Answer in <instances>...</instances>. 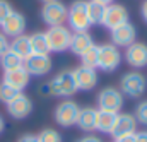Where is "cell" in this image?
<instances>
[{
    "label": "cell",
    "instance_id": "obj_37",
    "mask_svg": "<svg viewBox=\"0 0 147 142\" xmlns=\"http://www.w3.org/2000/svg\"><path fill=\"white\" fill-rule=\"evenodd\" d=\"M3 127H5V122H3V118H2V115H0V134L3 132Z\"/></svg>",
    "mask_w": 147,
    "mask_h": 142
},
{
    "label": "cell",
    "instance_id": "obj_9",
    "mask_svg": "<svg viewBox=\"0 0 147 142\" xmlns=\"http://www.w3.org/2000/svg\"><path fill=\"white\" fill-rule=\"evenodd\" d=\"M128 19H130V16H128V10H127L125 5H121V3H111V5H108L105 9V16H103V22L101 24L106 29L111 31V29H115V28L128 22Z\"/></svg>",
    "mask_w": 147,
    "mask_h": 142
},
{
    "label": "cell",
    "instance_id": "obj_25",
    "mask_svg": "<svg viewBox=\"0 0 147 142\" xmlns=\"http://www.w3.org/2000/svg\"><path fill=\"white\" fill-rule=\"evenodd\" d=\"M80 65L96 69V65H98V46L96 45H92L84 55H80Z\"/></svg>",
    "mask_w": 147,
    "mask_h": 142
},
{
    "label": "cell",
    "instance_id": "obj_20",
    "mask_svg": "<svg viewBox=\"0 0 147 142\" xmlns=\"http://www.w3.org/2000/svg\"><path fill=\"white\" fill-rule=\"evenodd\" d=\"M9 50L14 51L16 55H19L22 60L28 58V57L33 53V50H31V43H29V36L28 34H21V36L12 38V41H10V48H9Z\"/></svg>",
    "mask_w": 147,
    "mask_h": 142
},
{
    "label": "cell",
    "instance_id": "obj_23",
    "mask_svg": "<svg viewBox=\"0 0 147 142\" xmlns=\"http://www.w3.org/2000/svg\"><path fill=\"white\" fill-rule=\"evenodd\" d=\"M105 5L98 3V2H92L89 0L87 2V16H89V21H91V26H98L103 22V16H105Z\"/></svg>",
    "mask_w": 147,
    "mask_h": 142
},
{
    "label": "cell",
    "instance_id": "obj_3",
    "mask_svg": "<svg viewBox=\"0 0 147 142\" xmlns=\"http://www.w3.org/2000/svg\"><path fill=\"white\" fill-rule=\"evenodd\" d=\"M48 94L55 96V98H70L77 93V86H75V79H74L72 70H62L57 74L48 84Z\"/></svg>",
    "mask_w": 147,
    "mask_h": 142
},
{
    "label": "cell",
    "instance_id": "obj_13",
    "mask_svg": "<svg viewBox=\"0 0 147 142\" xmlns=\"http://www.w3.org/2000/svg\"><path fill=\"white\" fill-rule=\"evenodd\" d=\"M7 106V113L14 118V120H24L31 115L33 111V101L29 96H26L24 93H19L10 103L5 105Z\"/></svg>",
    "mask_w": 147,
    "mask_h": 142
},
{
    "label": "cell",
    "instance_id": "obj_6",
    "mask_svg": "<svg viewBox=\"0 0 147 142\" xmlns=\"http://www.w3.org/2000/svg\"><path fill=\"white\" fill-rule=\"evenodd\" d=\"M46 38H48V46H50V53H62L65 50H69L70 45V38H72V31L63 24V26H53L48 28Z\"/></svg>",
    "mask_w": 147,
    "mask_h": 142
},
{
    "label": "cell",
    "instance_id": "obj_38",
    "mask_svg": "<svg viewBox=\"0 0 147 142\" xmlns=\"http://www.w3.org/2000/svg\"><path fill=\"white\" fill-rule=\"evenodd\" d=\"M43 3H46V2H55V0H41Z\"/></svg>",
    "mask_w": 147,
    "mask_h": 142
},
{
    "label": "cell",
    "instance_id": "obj_10",
    "mask_svg": "<svg viewBox=\"0 0 147 142\" xmlns=\"http://www.w3.org/2000/svg\"><path fill=\"white\" fill-rule=\"evenodd\" d=\"M110 38H111V43L116 46V48H127L130 46L132 43L137 41V29L135 26L128 21L115 29L110 31Z\"/></svg>",
    "mask_w": 147,
    "mask_h": 142
},
{
    "label": "cell",
    "instance_id": "obj_31",
    "mask_svg": "<svg viewBox=\"0 0 147 142\" xmlns=\"http://www.w3.org/2000/svg\"><path fill=\"white\" fill-rule=\"evenodd\" d=\"M115 142H135V134H127V135L115 137Z\"/></svg>",
    "mask_w": 147,
    "mask_h": 142
},
{
    "label": "cell",
    "instance_id": "obj_26",
    "mask_svg": "<svg viewBox=\"0 0 147 142\" xmlns=\"http://www.w3.org/2000/svg\"><path fill=\"white\" fill-rule=\"evenodd\" d=\"M21 91H17V89H14V87H10L9 84H5V82H0V101L3 103V105H7V103H10L17 94H19Z\"/></svg>",
    "mask_w": 147,
    "mask_h": 142
},
{
    "label": "cell",
    "instance_id": "obj_22",
    "mask_svg": "<svg viewBox=\"0 0 147 142\" xmlns=\"http://www.w3.org/2000/svg\"><path fill=\"white\" fill-rule=\"evenodd\" d=\"M29 43H31V50L33 53L39 55H50V46H48V38L45 31H36L29 36Z\"/></svg>",
    "mask_w": 147,
    "mask_h": 142
},
{
    "label": "cell",
    "instance_id": "obj_14",
    "mask_svg": "<svg viewBox=\"0 0 147 142\" xmlns=\"http://www.w3.org/2000/svg\"><path fill=\"white\" fill-rule=\"evenodd\" d=\"M72 74L75 79L77 91H91L98 84V69L79 65L75 70H72Z\"/></svg>",
    "mask_w": 147,
    "mask_h": 142
},
{
    "label": "cell",
    "instance_id": "obj_21",
    "mask_svg": "<svg viewBox=\"0 0 147 142\" xmlns=\"http://www.w3.org/2000/svg\"><path fill=\"white\" fill-rule=\"evenodd\" d=\"M116 115L118 113H111L105 110H98V122H96V130L101 134H111L115 122H116Z\"/></svg>",
    "mask_w": 147,
    "mask_h": 142
},
{
    "label": "cell",
    "instance_id": "obj_17",
    "mask_svg": "<svg viewBox=\"0 0 147 142\" xmlns=\"http://www.w3.org/2000/svg\"><path fill=\"white\" fill-rule=\"evenodd\" d=\"M137 120L132 113H118L116 115V122L115 127L111 130L113 137H120V135H127V134H135L137 130Z\"/></svg>",
    "mask_w": 147,
    "mask_h": 142
},
{
    "label": "cell",
    "instance_id": "obj_2",
    "mask_svg": "<svg viewBox=\"0 0 147 142\" xmlns=\"http://www.w3.org/2000/svg\"><path fill=\"white\" fill-rule=\"evenodd\" d=\"M67 28L77 33V31H89L91 21L87 16V2L86 0H74L67 10Z\"/></svg>",
    "mask_w": 147,
    "mask_h": 142
},
{
    "label": "cell",
    "instance_id": "obj_1",
    "mask_svg": "<svg viewBox=\"0 0 147 142\" xmlns=\"http://www.w3.org/2000/svg\"><path fill=\"white\" fill-rule=\"evenodd\" d=\"M123 96L127 98H132V99H137V98H142L144 93L147 89V79L142 72L139 70H130L127 74L121 75L120 79V87Z\"/></svg>",
    "mask_w": 147,
    "mask_h": 142
},
{
    "label": "cell",
    "instance_id": "obj_5",
    "mask_svg": "<svg viewBox=\"0 0 147 142\" xmlns=\"http://www.w3.org/2000/svg\"><path fill=\"white\" fill-rule=\"evenodd\" d=\"M67 10H69V7L63 2H60V0L46 2L41 7V19L50 28H53V26H63L67 22Z\"/></svg>",
    "mask_w": 147,
    "mask_h": 142
},
{
    "label": "cell",
    "instance_id": "obj_12",
    "mask_svg": "<svg viewBox=\"0 0 147 142\" xmlns=\"http://www.w3.org/2000/svg\"><path fill=\"white\" fill-rule=\"evenodd\" d=\"M123 58H125L127 64H128L130 67H134L135 70L147 67V45L146 43H140V41L132 43L130 46L125 48Z\"/></svg>",
    "mask_w": 147,
    "mask_h": 142
},
{
    "label": "cell",
    "instance_id": "obj_18",
    "mask_svg": "<svg viewBox=\"0 0 147 142\" xmlns=\"http://www.w3.org/2000/svg\"><path fill=\"white\" fill-rule=\"evenodd\" d=\"M92 45H94V41H92V36L89 34V31H77V33H72L69 50L72 51L74 55L80 57V55H84Z\"/></svg>",
    "mask_w": 147,
    "mask_h": 142
},
{
    "label": "cell",
    "instance_id": "obj_19",
    "mask_svg": "<svg viewBox=\"0 0 147 142\" xmlns=\"http://www.w3.org/2000/svg\"><path fill=\"white\" fill-rule=\"evenodd\" d=\"M96 122H98V110L92 106H86L80 108L75 125L84 132H92L96 130Z\"/></svg>",
    "mask_w": 147,
    "mask_h": 142
},
{
    "label": "cell",
    "instance_id": "obj_11",
    "mask_svg": "<svg viewBox=\"0 0 147 142\" xmlns=\"http://www.w3.org/2000/svg\"><path fill=\"white\" fill-rule=\"evenodd\" d=\"M24 69L29 72V75H46L50 74L51 67H53V62H51V57L50 55H39V53H31L28 58H24Z\"/></svg>",
    "mask_w": 147,
    "mask_h": 142
},
{
    "label": "cell",
    "instance_id": "obj_30",
    "mask_svg": "<svg viewBox=\"0 0 147 142\" xmlns=\"http://www.w3.org/2000/svg\"><path fill=\"white\" fill-rule=\"evenodd\" d=\"M9 48H10V41H9V38L0 31V57H2L5 51H9Z\"/></svg>",
    "mask_w": 147,
    "mask_h": 142
},
{
    "label": "cell",
    "instance_id": "obj_32",
    "mask_svg": "<svg viewBox=\"0 0 147 142\" xmlns=\"http://www.w3.org/2000/svg\"><path fill=\"white\" fill-rule=\"evenodd\" d=\"M17 142H38V137L33 135V134H24L17 139Z\"/></svg>",
    "mask_w": 147,
    "mask_h": 142
},
{
    "label": "cell",
    "instance_id": "obj_7",
    "mask_svg": "<svg viewBox=\"0 0 147 142\" xmlns=\"http://www.w3.org/2000/svg\"><path fill=\"white\" fill-rule=\"evenodd\" d=\"M98 106L99 110H105V111H111V113H120L121 108H123V94L118 87H105L98 93Z\"/></svg>",
    "mask_w": 147,
    "mask_h": 142
},
{
    "label": "cell",
    "instance_id": "obj_34",
    "mask_svg": "<svg viewBox=\"0 0 147 142\" xmlns=\"http://www.w3.org/2000/svg\"><path fill=\"white\" fill-rule=\"evenodd\" d=\"M135 142H147V130L135 132Z\"/></svg>",
    "mask_w": 147,
    "mask_h": 142
},
{
    "label": "cell",
    "instance_id": "obj_29",
    "mask_svg": "<svg viewBox=\"0 0 147 142\" xmlns=\"http://www.w3.org/2000/svg\"><path fill=\"white\" fill-rule=\"evenodd\" d=\"M12 12H14V9H12L10 2H9V0H0V26H2V22H3Z\"/></svg>",
    "mask_w": 147,
    "mask_h": 142
},
{
    "label": "cell",
    "instance_id": "obj_35",
    "mask_svg": "<svg viewBox=\"0 0 147 142\" xmlns=\"http://www.w3.org/2000/svg\"><path fill=\"white\" fill-rule=\"evenodd\" d=\"M140 16H142V19L147 22V0H144L142 5H140Z\"/></svg>",
    "mask_w": 147,
    "mask_h": 142
},
{
    "label": "cell",
    "instance_id": "obj_16",
    "mask_svg": "<svg viewBox=\"0 0 147 142\" xmlns=\"http://www.w3.org/2000/svg\"><path fill=\"white\" fill-rule=\"evenodd\" d=\"M29 79H31L29 72L26 70L24 65H22V67L12 69V70H5L3 72V77H2V82H5V84H9L10 87H14V89H17V91L22 93V89L28 87Z\"/></svg>",
    "mask_w": 147,
    "mask_h": 142
},
{
    "label": "cell",
    "instance_id": "obj_36",
    "mask_svg": "<svg viewBox=\"0 0 147 142\" xmlns=\"http://www.w3.org/2000/svg\"><path fill=\"white\" fill-rule=\"evenodd\" d=\"M92 2H98V3H101V5H105V7H108L111 3H115V0H92Z\"/></svg>",
    "mask_w": 147,
    "mask_h": 142
},
{
    "label": "cell",
    "instance_id": "obj_15",
    "mask_svg": "<svg viewBox=\"0 0 147 142\" xmlns=\"http://www.w3.org/2000/svg\"><path fill=\"white\" fill-rule=\"evenodd\" d=\"M26 26H28V22H26L24 14H21V12L14 10L7 19L2 22V26H0V28H2V33L7 36V38H16V36L24 34Z\"/></svg>",
    "mask_w": 147,
    "mask_h": 142
},
{
    "label": "cell",
    "instance_id": "obj_28",
    "mask_svg": "<svg viewBox=\"0 0 147 142\" xmlns=\"http://www.w3.org/2000/svg\"><path fill=\"white\" fill-rule=\"evenodd\" d=\"M137 123L147 127V101H140L137 106H135V113H134Z\"/></svg>",
    "mask_w": 147,
    "mask_h": 142
},
{
    "label": "cell",
    "instance_id": "obj_8",
    "mask_svg": "<svg viewBox=\"0 0 147 142\" xmlns=\"http://www.w3.org/2000/svg\"><path fill=\"white\" fill-rule=\"evenodd\" d=\"M80 108L79 105L72 99H65L62 103H58L55 111H53V118L60 127H74L77 123V116H79Z\"/></svg>",
    "mask_w": 147,
    "mask_h": 142
},
{
    "label": "cell",
    "instance_id": "obj_4",
    "mask_svg": "<svg viewBox=\"0 0 147 142\" xmlns=\"http://www.w3.org/2000/svg\"><path fill=\"white\" fill-rule=\"evenodd\" d=\"M121 64V51L113 43H105L98 46V65L96 69L103 72H115Z\"/></svg>",
    "mask_w": 147,
    "mask_h": 142
},
{
    "label": "cell",
    "instance_id": "obj_33",
    "mask_svg": "<svg viewBox=\"0 0 147 142\" xmlns=\"http://www.w3.org/2000/svg\"><path fill=\"white\" fill-rule=\"evenodd\" d=\"M75 142H103V141L99 137H96V135H84V137L77 139Z\"/></svg>",
    "mask_w": 147,
    "mask_h": 142
},
{
    "label": "cell",
    "instance_id": "obj_24",
    "mask_svg": "<svg viewBox=\"0 0 147 142\" xmlns=\"http://www.w3.org/2000/svg\"><path fill=\"white\" fill-rule=\"evenodd\" d=\"M22 64H24V60L19 57V55H16L14 51H5L2 57H0V67L5 70H12V69H17V67H22Z\"/></svg>",
    "mask_w": 147,
    "mask_h": 142
},
{
    "label": "cell",
    "instance_id": "obj_27",
    "mask_svg": "<svg viewBox=\"0 0 147 142\" xmlns=\"http://www.w3.org/2000/svg\"><path fill=\"white\" fill-rule=\"evenodd\" d=\"M38 142H62V135L60 132L53 130V128H45L36 135Z\"/></svg>",
    "mask_w": 147,
    "mask_h": 142
}]
</instances>
